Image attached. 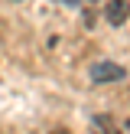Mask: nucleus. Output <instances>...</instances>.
Segmentation results:
<instances>
[{
  "mask_svg": "<svg viewBox=\"0 0 130 134\" xmlns=\"http://www.w3.org/2000/svg\"><path fill=\"white\" fill-rule=\"evenodd\" d=\"M91 134H124L117 118L110 115H91Z\"/></svg>",
  "mask_w": 130,
  "mask_h": 134,
  "instance_id": "7ed1b4c3",
  "label": "nucleus"
},
{
  "mask_svg": "<svg viewBox=\"0 0 130 134\" xmlns=\"http://www.w3.org/2000/svg\"><path fill=\"white\" fill-rule=\"evenodd\" d=\"M127 16H130V0H107V7H104V20H107L110 26L127 23Z\"/></svg>",
  "mask_w": 130,
  "mask_h": 134,
  "instance_id": "f03ea898",
  "label": "nucleus"
},
{
  "mask_svg": "<svg viewBox=\"0 0 130 134\" xmlns=\"http://www.w3.org/2000/svg\"><path fill=\"white\" fill-rule=\"evenodd\" d=\"M88 75H91V82H94V85L120 82V79H124V65H120V62H94V65L88 69Z\"/></svg>",
  "mask_w": 130,
  "mask_h": 134,
  "instance_id": "f257e3e1",
  "label": "nucleus"
}]
</instances>
